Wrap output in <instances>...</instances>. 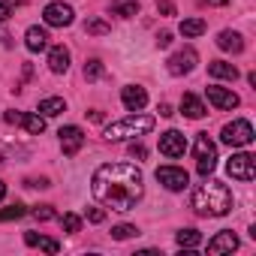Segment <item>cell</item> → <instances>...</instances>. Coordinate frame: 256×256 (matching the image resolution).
<instances>
[{
    "instance_id": "cell-1",
    "label": "cell",
    "mask_w": 256,
    "mask_h": 256,
    "mask_svg": "<svg viewBox=\"0 0 256 256\" xmlns=\"http://www.w3.org/2000/svg\"><path fill=\"white\" fill-rule=\"evenodd\" d=\"M90 193L112 211H133L145 193V178L133 163H106L94 172Z\"/></svg>"
},
{
    "instance_id": "cell-2",
    "label": "cell",
    "mask_w": 256,
    "mask_h": 256,
    "mask_svg": "<svg viewBox=\"0 0 256 256\" xmlns=\"http://www.w3.org/2000/svg\"><path fill=\"white\" fill-rule=\"evenodd\" d=\"M193 208L202 217H223V214L232 211V193H229L226 184L205 175V184H199L193 190Z\"/></svg>"
},
{
    "instance_id": "cell-3",
    "label": "cell",
    "mask_w": 256,
    "mask_h": 256,
    "mask_svg": "<svg viewBox=\"0 0 256 256\" xmlns=\"http://www.w3.org/2000/svg\"><path fill=\"white\" fill-rule=\"evenodd\" d=\"M154 130V118L148 114H130V118H124V120H114L106 126V139L108 142H120V139H133V136H145Z\"/></svg>"
},
{
    "instance_id": "cell-4",
    "label": "cell",
    "mask_w": 256,
    "mask_h": 256,
    "mask_svg": "<svg viewBox=\"0 0 256 256\" xmlns=\"http://www.w3.org/2000/svg\"><path fill=\"white\" fill-rule=\"evenodd\" d=\"M193 151H196V169H199V175H202V178L211 175L214 166H217V145L208 139V133H199Z\"/></svg>"
},
{
    "instance_id": "cell-5",
    "label": "cell",
    "mask_w": 256,
    "mask_h": 256,
    "mask_svg": "<svg viewBox=\"0 0 256 256\" xmlns=\"http://www.w3.org/2000/svg\"><path fill=\"white\" fill-rule=\"evenodd\" d=\"M220 139L229 148H244V145L253 142V126H250V120H232V124L223 126V136Z\"/></svg>"
},
{
    "instance_id": "cell-6",
    "label": "cell",
    "mask_w": 256,
    "mask_h": 256,
    "mask_svg": "<svg viewBox=\"0 0 256 256\" xmlns=\"http://www.w3.org/2000/svg\"><path fill=\"white\" fill-rule=\"evenodd\" d=\"M226 172L235 181H253L256 178V157L253 154H232V160L226 163Z\"/></svg>"
},
{
    "instance_id": "cell-7",
    "label": "cell",
    "mask_w": 256,
    "mask_h": 256,
    "mask_svg": "<svg viewBox=\"0 0 256 256\" xmlns=\"http://www.w3.org/2000/svg\"><path fill=\"white\" fill-rule=\"evenodd\" d=\"M157 181H160L166 190L178 193V190H184V187L190 184V175H187L184 169H178V166H160V169H157Z\"/></svg>"
},
{
    "instance_id": "cell-8",
    "label": "cell",
    "mask_w": 256,
    "mask_h": 256,
    "mask_svg": "<svg viewBox=\"0 0 256 256\" xmlns=\"http://www.w3.org/2000/svg\"><path fill=\"white\" fill-rule=\"evenodd\" d=\"M4 120H6V124H22V126H24V130H28L30 136H42V133H46V118H42V114L6 112V114H4Z\"/></svg>"
},
{
    "instance_id": "cell-9",
    "label": "cell",
    "mask_w": 256,
    "mask_h": 256,
    "mask_svg": "<svg viewBox=\"0 0 256 256\" xmlns=\"http://www.w3.org/2000/svg\"><path fill=\"white\" fill-rule=\"evenodd\" d=\"M42 18H46L48 28H70L72 24V6H66V4H48L42 10Z\"/></svg>"
},
{
    "instance_id": "cell-10",
    "label": "cell",
    "mask_w": 256,
    "mask_h": 256,
    "mask_svg": "<svg viewBox=\"0 0 256 256\" xmlns=\"http://www.w3.org/2000/svg\"><path fill=\"white\" fill-rule=\"evenodd\" d=\"M184 151H187V139H184V133H178V130H169V133H163L160 136V154H166V157H184Z\"/></svg>"
},
{
    "instance_id": "cell-11",
    "label": "cell",
    "mask_w": 256,
    "mask_h": 256,
    "mask_svg": "<svg viewBox=\"0 0 256 256\" xmlns=\"http://www.w3.org/2000/svg\"><path fill=\"white\" fill-rule=\"evenodd\" d=\"M196 52L187 46V48H181V52H175L172 58H169V72L172 76H184V72H190L193 66H196Z\"/></svg>"
},
{
    "instance_id": "cell-12",
    "label": "cell",
    "mask_w": 256,
    "mask_h": 256,
    "mask_svg": "<svg viewBox=\"0 0 256 256\" xmlns=\"http://www.w3.org/2000/svg\"><path fill=\"white\" fill-rule=\"evenodd\" d=\"M58 136H60V148H64L66 157H76L82 151V145H84V133L78 130V126H64Z\"/></svg>"
},
{
    "instance_id": "cell-13",
    "label": "cell",
    "mask_w": 256,
    "mask_h": 256,
    "mask_svg": "<svg viewBox=\"0 0 256 256\" xmlns=\"http://www.w3.org/2000/svg\"><path fill=\"white\" fill-rule=\"evenodd\" d=\"M120 102H124L126 112H142V108L148 106V94H145V88L130 84V88H124V90H120Z\"/></svg>"
},
{
    "instance_id": "cell-14",
    "label": "cell",
    "mask_w": 256,
    "mask_h": 256,
    "mask_svg": "<svg viewBox=\"0 0 256 256\" xmlns=\"http://www.w3.org/2000/svg\"><path fill=\"white\" fill-rule=\"evenodd\" d=\"M232 250H238V238H235V232H232V229H223V232H217V235L208 241V253H211V256L232 253Z\"/></svg>"
},
{
    "instance_id": "cell-15",
    "label": "cell",
    "mask_w": 256,
    "mask_h": 256,
    "mask_svg": "<svg viewBox=\"0 0 256 256\" xmlns=\"http://www.w3.org/2000/svg\"><path fill=\"white\" fill-rule=\"evenodd\" d=\"M205 94H208V102L217 106V108H223V112H226V108H235V106L241 102L238 94H232V90H226V88H217V84H211Z\"/></svg>"
},
{
    "instance_id": "cell-16",
    "label": "cell",
    "mask_w": 256,
    "mask_h": 256,
    "mask_svg": "<svg viewBox=\"0 0 256 256\" xmlns=\"http://www.w3.org/2000/svg\"><path fill=\"white\" fill-rule=\"evenodd\" d=\"M48 70L52 72H66L70 70V48H64V46H54L52 52H48Z\"/></svg>"
},
{
    "instance_id": "cell-17",
    "label": "cell",
    "mask_w": 256,
    "mask_h": 256,
    "mask_svg": "<svg viewBox=\"0 0 256 256\" xmlns=\"http://www.w3.org/2000/svg\"><path fill=\"white\" fill-rule=\"evenodd\" d=\"M24 46H28V52H46V48H48V34H46L42 28H28Z\"/></svg>"
},
{
    "instance_id": "cell-18",
    "label": "cell",
    "mask_w": 256,
    "mask_h": 256,
    "mask_svg": "<svg viewBox=\"0 0 256 256\" xmlns=\"http://www.w3.org/2000/svg\"><path fill=\"white\" fill-rule=\"evenodd\" d=\"M217 46H220L223 52H232V54H241V52H244V40H241V34H235V30H223V34L217 36Z\"/></svg>"
},
{
    "instance_id": "cell-19",
    "label": "cell",
    "mask_w": 256,
    "mask_h": 256,
    "mask_svg": "<svg viewBox=\"0 0 256 256\" xmlns=\"http://www.w3.org/2000/svg\"><path fill=\"white\" fill-rule=\"evenodd\" d=\"M208 72L214 78H226V82H235L238 78V66L235 64H226V60H211L208 64Z\"/></svg>"
},
{
    "instance_id": "cell-20",
    "label": "cell",
    "mask_w": 256,
    "mask_h": 256,
    "mask_svg": "<svg viewBox=\"0 0 256 256\" xmlns=\"http://www.w3.org/2000/svg\"><path fill=\"white\" fill-rule=\"evenodd\" d=\"M181 112H184L187 118L199 120V118L205 114V106H202V100H199L196 94H184V96H181Z\"/></svg>"
},
{
    "instance_id": "cell-21",
    "label": "cell",
    "mask_w": 256,
    "mask_h": 256,
    "mask_svg": "<svg viewBox=\"0 0 256 256\" xmlns=\"http://www.w3.org/2000/svg\"><path fill=\"white\" fill-rule=\"evenodd\" d=\"M24 244H28V247H42L46 253H58V250H60V244H58L54 238H42V235H36V232H24Z\"/></svg>"
},
{
    "instance_id": "cell-22",
    "label": "cell",
    "mask_w": 256,
    "mask_h": 256,
    "mask_svg": "<svg viewBox=\"0 0 256 256\" xmlns=\"http://www.w3.org/2000/svg\"><path fill=\"white\" fill-rule=\"evenodd\" d=\"M40 112H42V118H54V114L66 112V102H64L60 96H48V100L40 102Z\"/></svg>"
},
{
    "instance_id": "cell-23",
    "label": "cell",
    "mask_w": 256,
    "mask_h": 256,
    "mask_svg": "<svg viewBox=\"0 0 256 256\" xmlns=\"http://www.w3.org/2000/svg\"><path fill=\"white\" fill-rule=\"evenodd\" d=\"M205 22L202 18H187V22H181V34L187 36V40H193V36H202L205 34Z\"/></svg>"
},
{
    "instance_id": "cell-24",
    "label": "cell",
    "mask_w": 256,
    "mask_h": 256,
    "mask_svg": "<svg viewBox=\"0 0 256 256\" xmlns=\"http://www.w3.org/2000/svg\"><path fill=\"white\" fill-rule=\"evenodd\" d=\"M178 244H181L184 250H193V247L202 244V235H199L196 229H181V232H178Z\"/></svg>"
},
{
    "instance_id": "cell-25",
    "label": "cell",
    "mask_w": 256,
    "mask_h": 256,
    "mask_svg": "<svg viewBox=\"0 0 256 256\" xmlns=\"http://www.w3.org/2000/svg\"><path fill=\"white\" fill-rule=\"evenodd\" d=\"M133 235H139V229L130 226V223H120V226L112 229V238H114V241H126V238H133Z\"/></svg>"
},
{
    "instance_id": "cell-26",
    "label": "cell",
    "mask_w": 256,
    "mask_h": 256,
    "mask_svg": "<svg viewBox=\"0 0 256 256\" xmlns=\"http://www.w3.org/2000/svg\"><path fill=\"white\" fill-rule=\"evenodd\" d=\"M102 72H106V70H102V64H100L96 58L84 64V78H88V82H96V78H102Z\"/></svg>"
},
{
    "instance_id": "cell-27",
    "label": "cell",
    "mask_w": 256,
    "mask_h": 256,
    "mask_svg": "<svg viewBox=\"0 0 256 256\" xmlns=\"http://www.w3.org/2000/svg\"><path fill=\"white\" fill-rule=\"evenodd\" d=\"M112 12H118L120 18H133V16H139V4H118V6H112Z\"/></svg>"
},
{
    "instance_id": "cell-28",
    "label": "cell",
    "mask_w": 256,
    "mask_h": 256,
    "mask_svg": "<svg viewBox=\"0 0 256 256\" xmlns=\"http://www.w3.org/2000/svg\"><path fill=\"white\" fill-rule=\"evenodd\" d=\"M60 226H64V232L72 235V232L82 229V217H78V214H64V217H60Z\"/></svg>"
},
{
    "instance_id": "cell-29",
    "label": "cell",
    "mask_w": 256,
    "mask_h": 256,
    "mask_svg": "<svg viewBox=\"0 0 256 256\" xmlns=\"http://www.w3.org/2000/svg\"><path fill=\"white\" fill-rule=\"evenodd\" d=\"M84 30H88V34H94V36H102V34H108L112 28H108L102 18H90V22L84 24Z\"/></svg>"
},
{
    "instance_id": "cell-30",
    "label": "cell",
    "mask_w": 256,
    "mask_h": 256,
    "mask_svg": "<svg viewBox=\"0 0 256 256\" xmlns=\"http://www.w3.org/2000/svg\"><path fill=\"white\" fill-rule=\"evenodd\" d=\"M34 217H36V220H52L54 211H52V205H40V208L34 211Z\"/></svg>"
},
{
    "instance_id": "cell-31",
    "label": "cell",
    "mask_w": 256,
    "mask_h": 256,
    "mask_svg": "<svg viewBox=\"0 0 256 256\" xmlns=\"http://www.w3.org/2000/svg\"><path fill=\"white\" fill-rule=\"evenodd\" d=\"M130 157H136V160H145V157H148V148L133 142V145H130Z\"/></svg>"
},
{
    "instance_id": "cell-32",
    "label": "cell",
    "mask_w": 256,
    "mask_h": 256,
    "mask_svg": "<svg viewBox=\"0 0 256 256\" xmlns=\"http://www.w3.org/2000/svg\"><path fill=\"white\" fill-rule=\"evenodd\" d=\"M88 220H90V223H102V220H106V211H102V208H90V211H88Z\"/></svg>"
},
{
    "instance_id": "cell-33",
    "label": "cell",
    "mask_w": 256,
    "mask_h": 256,
    "mask_svg": "<svg viewBox=\"0 0 256 256\" xmlns=\"http://www.w3.org/2000/svg\"><path fill=\"white\" fill-rule=\"evenodd\" d=\"M157 10H160L163 16H175V4H169V0H160V4H157Z\"/></svg>"
},
{
    "instance_id": "cell-34",
    "label": "cell",
    "mask_w": 256,
    "mask_h": 256,
    "mask_svg": "<svg viewBox=\"0 0 256 256\" xmlns=\"http://www.w3.org/2000/svg\"><path fill=\"white\" fill-rule=\"evenodd\" d=\"M157 46H160V48H169V46H172V34H166V30H163V34L157 36Z\"/></svg>"
},
{
    "instance_id": "cell-35",
    "label": "cell",
    "mask_w": 256,
    "mask_h": 256,
    "mask_svg": "<svg viewBox=\"0 0 256 256\" xmlns=\"http://www.w3.org/2000/svg\"><path fill=\"white\" fill-rule=\"evenodd\" d=\"M157 112H160V114H163V118H172V114H175V112H172V106H169V102H160V108H157Z\"/></svg>"
},
{
    "instance_id": "cell-36",
    "label": "cell",
    "mask_w": 256,
    "mask_h": 256,
    "mask_svg": "<svg viewBox=\"0 0 256 256\" xmlns=\"http://www.w3.org/2000/svg\"><path fill=\"white\" fill-rule=\"evenodd\" d=\"M6 18H10V4L0 0V22H6Z\"/></svg>"
},
{
    "instance_id": "cell-37",
    "label": "cell",
    "mask_w": 256,
    "mask_h": 256,
    "mask_svg": "<svg viewBox=\"0 0 256 256\" xmlns=\"http://www.w3.org/2000/svg\"><path fill=\"white\" fill-rule=\"evenodd\" d=\"M205 4H211V6H226L229 0H205Z\"/></svg>"
},
{
    "instance_id": "cell-38",
    "label": "cell",
    "mask_w": 256,
    "mask_h": 256,
    "mask_svg": "<svg viewBox=\"0 0 256 256\" xmlns=\"http://www.w3.org/2000/svg\"><path fill=\"white\" fill-rule=\"evenodd\" d=\"M4 196H6V184L0 181V202H4Z\"/></svg>"
},
{
    "instance_id": "cell-39",
    "label": "cell",
    "mask_w": 256,
    "mask_h": 256,
    "mask_svg": "<svg viewBox=\"0 0 256 256\" xmlns=\"http://www.w3.org/2000/svg\"><path fill=\"white\" fill-rule=\"evenodd\" d=\"M10 4H24V0H10Z\"/></svg>"
}]
</instances>
